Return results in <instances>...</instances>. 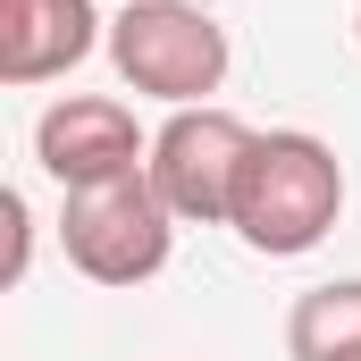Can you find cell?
<instances>
[{"instance_id":"obj_1","label":"cell","mask_w":361,"mask_h":361,"mask_svg":"<svg viewBox=\"0 0 361 361\" xmlns=\"http://www.w3.org/2000/svg\"><path fill=\"white\" fill-rule=\"evenodd\" d=\"M336 210H345V169H336V152L319 135H302V126L252 135L244 177H235V210H227V227L252 252H269V261L311 252L336 227Z\"/></svg>"},{"instance_id":"obj_2","label":"cell","mask_w":361,"mask_h":361,"mask_svg":"<svg viewBox=\"0 0 361 361\" xmlns=\"http://www.w3.org/2000/svg\"><path fill=\"white\" fill-rule=\"evenodd\" d=\"M59 244H68V261H76L92 286H143V277L169 269L177 210L160 202L152 169H135V177H109V185L68 193V210H59Z\"/></svg>"},{"instance_id":"obj_3","label":"cell","mask_w":361,"mask_h":361,"mask_svg":"<svg viewBox=\"0 0 361 361\" xmlns=\"http://www.w3.org/2000/svg\"><path fill=\"white\" fill-rule=\"evenodd\" d=\"M109 59L135 92L193 109L202 92L227 85V25L193 0H126L109 17Z\"/></svg>"},{"instance_id":"obj_4","label":"cell","mask_w":361,"mask_h":361,"mask_svg":"<svg viewBox=\"0 0 361 361\" xmlns=\"http://www.w3.org/2000/svg\"><path fill=\"white\" fill-rule=\"evenodd\" d=\"M244 152H252V126L235 109H210L193 101L177 109L160 135H152V185L177 219H202V227H227L235 210V177H244Z\"/></svg>"},{"instance_id":"obj_5","label":"cell","mask_w":361,"mask_h":361,"mask_svg":"<svg viewBox=\"0 0 361 361\" xmlns=\"http://www.w3.org/2000/svg\"><path fill=\"white\" fill-rule=\"evenodd\" d=\"M34 160L59 177V193H85V185L135 177L152 169V143L135 135V109L109 101V92H68L34 118Z\"/></svg>"},{"instance_id":"obj_6","label":"cell","mask_w":361,"mask_h":361,"mask_svg":"<svg viewBox=\"0 0 361 361\" xmlns=\"http://www.w3.org/2000/svg\"><path fill=\"white\" fill-rule=\"evenodd\" d=\"M109 42L92 0H0V85H51Z\"/></svg>"},{"instance_id":"obj_7","label":"cell","mask_w":361,"mask_h":361,"mask_svg":"<svg viewBox=\"0 0 361 361\" xmlns=\"http://www.w3.org/2000/svg\"><path fill=\"white\" fill-rule=\"evenodd\" d=\"M286 353L294 361H361V277L311 286L286 311Z\"/></svg>"},{"instance_id":"obj_8","label":"cell","mask_w":361,"mask_h":361,"mask_svg":"<svg viewBox=\"0 0 361 361\" xmlns=\"http://www.w3.org/2000/svg\"><path fill=\"white\" fill-rule=\"evenodd\" d=\"M0 227H8V252H0V286H25V252H34V219H25V193H0Z\"/></svg>"},{"instance_id":"obj_9","label":"cell","mask_w":361,"mask_h":361,"mask_svg":"<svg viewBox=\"0 0 361 361\" xmlns=\"http://www.w3.org/2000/svg\"><path fill=\"white\" fill-rule=\"evenodd\" d=\"M353 42H361V8H353Z\"/></svg>"}]
</instances>
